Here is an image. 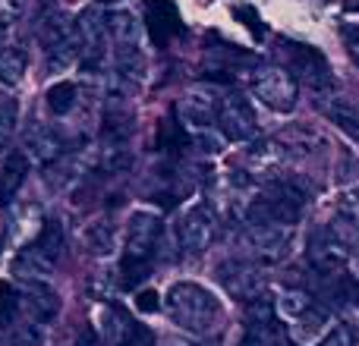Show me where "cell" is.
Segmentation results:
<instances>
[{"mask_svg": "<svg viewBox=\"0 0 359 346\" xmlns=\"http://www.w3.org/2000/svg\"><path fill=\"white\" fill-rule=\"evenodd\" d=\"M164 312L180 331L196 337H211L224 321V305L211 290L180 280L164 296Z\"/></svg>", "mask_w": 359, "mask_h": 346, "instance_id": "obj_1", "label": "cell"}, {"mask_svg": "<svg viewBox=\"0 0 359 346\" xmlns=\"http://www.w3.org/2000/svg\"><path fill=\"white\" fill-rule=\"evenodd\" d=\"M303 205H306V192L297 183L274 179V183H268V189L262 195L249 198L243 217H246V227H274V223L293 227L299 221V214H303Z\"/></svg>", "mask_w": 359, "mask_h": 346, "instance_id": "obj_2", "label": "cell"}, {"mask_svg": "<svg viewBox=\"0 0 359 346\" xmlns=\"http://www.w3.org/2000/svg\"><path fill=\"white\" fill-rule=\"evenodd\" d=\"M60 252H63V230L57 221H48L44 230L38 233V240L22 249V255H19V261H16V271L22 274V277H29V274L32 277L48 274L57 268Z\"/></svg>", "mask_w": 359, "mask_h": 346, "instance_id": "obj_3", "label": "cell"}, {"mask_svg": "<svg viewBox=\"0 0 359 346\" xmlns=\"http://www.w3.org/2000/svg\"><path fill=\"white\" fill-rule=\"evenodd\" d=\"M217 240V214L211 211V205L198 202L180 217L177 223V242L186 255H202L205 249H211V242Z\"/></svg>", "mask_w": 359, "mask_h": 346, "instance_id": "obj_4", "label": "cell"}, {"mask_svg": "<svg viewBox=\"0 0 359 346\" xmlns=\"http://www.w3.org/2000/svg\"><path fill=\"white\" fill-rule=\"evenodd\" d=\"M252 95L265 107H271V111L287 113L297 107V98H299L297 76L284 67H268L252 79Z\"/></svg>", "mask_w": 359, "mask_h": 346, "instance_id": "obj_5", "label": "cell"}, {"mask_svg": "<svg viewBox=\"0 0 359 346\" xmlns=\"http://www.w3.org/2000/svg\"><path fill=\"white\" fill-rule=\"evenodd\" d=\"M243 242H246L249 255H252L255 261H262V265H278V261H284L287 255L293 252L297 233H293V227H280V223H274V227H246Z\"/></svg>", "mask_w": 359, "mask_h": 346, "instance_id": "obj_6", "label": "cell"}, {"mask_svg": "<svg viewBox=\"0 0 359 346\" xmlns=\"http://www.w3.org/2000/svg\"><path fill=\"white\" fill-rule=\"evenodd\" d=\"M217 126H221V136L230 142H249L255 136V111L246 98L240 95H227L221 98V111H217Z\"/></svg>", "mask_w": 359, "mask_h": 346, "instance_id": "obj_7", "label": "cell"}, {"mask_svg": "<svg viewBox=\"0 0 359 346\" xmlns=\"http://www.w3.org/2000/svg\"><path fill=\"white\" fill-rule=\"evenodd\" d=\"M161 236V217L155 211H133L130 223H126V258L149 261L155 252V242Z\"/></svg>", "mask_w": 359, "mask_h": 346, "instance_id": "obj_8", "label": "cell"}, {"mask_svg": "<svg viewBox=\"0 0 359 346\" xmlns=\"http://www.w3.org/2000/svg\"><path fill=\"white\" fill-rule=\"evenodd\" d=\"M217 111H221V95H217L211 85L189 88L177 104L180 120H183L186 126H192V130H208V126L217 120Z\"/></svg>", "mask_w": 359, "mask_h": 346, "instance_id": "obj_9", "label": "cell"}, {"mask_svg": "<svg viewBox=\"0 0 359 346\" xmlns=\"http://www.w3.org/2000/svg\"><path fill=\"white\" fill-rule=\"evenodd\" d=\"M76 35H79V63L88 73H95L101 67V60H104V44L111 41L104 19L98 13H82L76 19Z\"/></svg>", "mask_w": 359, "mask_h": 346, "instance_id": "obj_10", "label": "cell"}, {"mask_svg": "<svg viewBox=\"0 0 359 346\" xmlns=\"http://www.w3.org/2000/svg\"><path fill=\"white\" fill-rule=\"evenodd\" d=\"M25 158H29V164H41V167H48V164H57L63 155V139L60 132H54L50 126L44 123H35L29 132H25Z\"/></svg>", "mask_w": 359, "mask_h": 346, "instance_id": "obj_11", "label": "cell"}, {"mask_svg": "<svg viewBox=\"0 0 359 346\" xmlns=\"http://www.w3.org/2000/svg\"><path fill=\"white\" fill-rule=\"evenodd\" d=\"M243 161H246V170L252 173V179H274L287 164V148L280 142L265 139V142H255Z\"/></svg>", "mask_w": 359, "mask_h": 346, "instance_id": "obj_12", "label": "cell"}, {"mask_svg": "<svg viewBox=\"0 0 359 346\" xmlns=\"http://www.w3.org/2000/svg\"><path fill=\"white\" fill-rule=\"evenodd\" d=\"M221 280L236 299H255L262 296V274L259 268L243 265V261H230V265H221Z\"/></svg>", "mask_w": 359, "mask_h": 346, "instance_id": "obj_13", "label": "cell"}, {"mask_svg": "<svg viewBox=\"0 0 359 346\" xmlns=\"http://www.w3.org/2000/svg\"><path fill=\"white\" fill-rule=\"evenodd\" d=\"M309 261H312V268H316L318 274H325V277H337V274L347 268V261H350V249H344L341 242L331 240V236L325 233L322 240L312 242Z\"/></svg>", "mask_w": 359, "mask_h": 346, "instance_id": "obj_14", "label": "cell"}, {"mask_svg": "<svg viewBox=\"0 0 359 346\" xmlns=\"http://www.w3.org/2000/svg\"><path fill=\"white\" fill-rule=\"evenodd\" d=\"M44 214H41V208H38L35 202L32 205H19L16 208V214H13V227H10V242L16 249H25L29 242H35L38 240V233L44 230Z\"/></svg>", "mask_w": 359, "mask_h": 346, "instance_id": "obj_15", "label": "cell"}, {"mask_svg": "<svg viewBox=\"0 0 359 346\" xmlns=\"http://www.w3.org/2000/svg\"><path fill=\"white\" fill-rule=\"evenodd\" d=\"M297 69H299V76H303L306 85L316 88V92H325V88H331V82H334L328 60H325L316 48H299L297 50Z\"/></svg>", "mask_w": 359, "mask_h": 346, "instance_id": "obj_16", "label": "cell"}, {"mask_svg": "<svg viewBox=\"0 0 359 346\" xmlns=\"http://www.w3.org/2000/svg\"><path fill=\"white\" fill-rule=\"evenodd\" d=\"M331 328V318L325 309H318L316 303H309L299 315H293V337H297V343H312L318 340L322 334H328Z\"/></svg>", "mask_w": 359, "mask_h": 346, "instance_id": "obj_17", "label": "cell"}, {"mask_svg": "<svg viewBox=\"0 0 359 346\" xmlns=\"http://www.w3.org/2000/svg\"><path fill=\"white\" fill-rule=\"evenodd\" d=\"M25 299H29L32 312H35L41 321H50L60 309V296L54 293V286H48L38 277H25Z\"/></svg>", "mask_w": 359, "mask_h": 346, "instance_id": "obj_18", "label": "cell"}, {"mask_svg": "<svg viewBox=\"0 0 359 346\" xmlns=\"http://www.w3.org/2000/svg\"><path fill=\"white\" fill-rule=\"evenodd\" d=\"M322 113H325V117H328L331 123H334L347 139L359 142V111H356L353 101L331 98V101H325V104H322Z\"/></svg>", "mask_w": 359, "mask_h": 346, "instance_id": "obj_19", "label": "cell"}, {"mask_svg": "<svg viewBox=\"0 0 359 346\" xmlns=\"http://www.w3.org/2000/svg\"><path fill=\"white\" fill-rule=\"evenodd\" d=\"M25 173H29V158L22 151H13L4 161V170H0V202H13L19 186L25 183Z\"/></svg>", "mask_w": 359, "mask_h": 346, "instance_id": "obj_20", "label": "cell"}, {"mask_svg": "<svg viewBox=\"0 0 359 346\" xmlns=\"http://www.w3.org/2000/svg\"><path fill=\"white\" fill-rule=\"evenodd\" d=\"M104 25H107V38L117 48H139V22L130 13H107Z\"/></svg>", "mask_w": 359, "mask_h": 346, "instance_id": "obj_21", "label": "cell"}, {"mask_svg": "<svg viewBox=\"0 0 359 346\" xmlns=\"http://www.w3.org/2000/svg\"><path fill=\"white\" fill-rule=\"evenodd\" d=\"M25 69H29V57H25L22 48H16V44L0 48V82L6 88H16L22 82Z\"/></svg>", "mask_w": 359, "mask_h": 346, "instance_id": "obj_22", "label": "cell"}, {"mask_svg": "<svg viewBox=\"0 0 359 346\" xmlns=\"http://www.w3.org/2000/svg\"><path fill=\"white\" fill-rule=\"evenodd\" d=\"M76 63H79V35L73 29L67 38H60L57 44L48 48V69L50 73H67Z\"/></svg>", "mask_w": 359, "mask_h": 346, "instance_id": "obj_23", "label": "cell"}, {"mask_svg": "<svg viewBox=\"0 0 359 346\" xmlns=\"http://www.w3.org/2000/svg\"><path fill=\"white\" fill-rule=\"evenodd\" d=\"M86 246L95 255H111L117 249V233H114V227L107 221H95L86 227Z\"/></svg>", "mask_w": 359, "mask_h": 346, "instance_id": "obj_24", "label": "cell"}, {"mask_svg": "<svg viewBox=\"0 0 359 346\" xmlns=\"http://www.w3.org/2000/svg\"><path fill=\"white\" fill-rule=\"evenodd\" d=\"M76 98H79V88L73 82H54L48 88V111L54 117H63V113H69L76 107Z\"/></svg>", "mask_w": 359, "mask_h": 346, "instance_id": "obj_25", "label": "cell"}, {"mask_svg": "<svg viewBox=\"0 0 359 346\" xmlns=\"http://www.w3.org/2000/svg\"><path fill=\"white\" fill-rule=\"evenodd\" d=\"M117 346H155V334H151V331L145 328V324L126 321L123 328H120Z\"/></svg>", "mask_w": 359, "mask_h": 346, "instance_id": "obj_26", "label": "cell"}, {"mask_svg": "<svg viewBox=\"0 0 359 346\" xmlns=\"http://www.w3.org/2000/svg\"><path fill=\"white\" fill-rule=\"evenodd\" d=\"M19 315V293L16 286L0 284V328H10Z\"/></svg>", "mask_w": 359, "mask_h": 346, "instance_id": "obj_27", "label": "cell"}, {"mask_svg": "<svg viewBox=\"0 0 359 346\" xmlns=\"http://www.w3.org/2000/svg\"><path fill=\"white\" fill-rule=\"evenodd\" d=\"M16 120H19V107L13 98H0V148L10 142V136L16 132Z\"/></svg>", "mask_w": 359, "mask_h": 346, "instance_id": "obj_28", "label": "cell"}, {"mask_svg": "<svg viewBox=\"0 0 359 346\" xmlns=\"http://www.w3.org/2000/svg\"><path fill=\"white\" fill-rule=\"evenodd\" d=\"M22 10H25V0H0V25L10 29V25L22 16Z\"/></svg>", "mask_w": 359, "mask_h": 346, "instance_id": "obj_29", "label": "cell"}, {"mask_svg": "<svg viewBox=\"0 0 359 346\" xmlns=\"http://www.w3.org/2000/svg\"><path fill=\"white\" fill-rule=\"evenodd\" d=\"M318 346H353V331L344 328V324L341 328H331L328 334L322 337V343Z\"/></svg>", "mask_w": 359, "mask_h": 346, "instance_id": "obj_30", "label": "cell"}, {"mask_svg": "<svg viewBox=\"0 0 359 346\" xmlns=\"http://www.w3.org/2000/svg\"><path fill=\"white\" fill-rule=\"evenodd\" d=\"M278 334H280V331H278ZM278 334H265V331L246 328V334H243L240 346H274V340H278Z\"/></svg>", "mask_w": 359, "mask_h": 346, "instance_id": "obj_31", "label": "cell"}, {"mask_svg": "<svg viewBox=\"0 0 359 346\" xmlns=\"http://www.w3.org/2000/svg\"><path fill=\"white\" fill-rule=\"evenodd\" d=\"M136 309L139 312H158L161 309V296H158L155 290H142L136 296Z\"/></svg>", "mask_w": 359, "mask_h": 346, "instance_id": "obj_32", "label": "cell"}, {"mask_svg": "<svg viewBox=\"0 0 359 346\" xmlns=\"http://www.w3.org/2000/svg\"><path fill=\"white\" fill-rule=\"evenodd\" d=\"M4 35H6V25H0V48H4Z\"/></svg>", "mask_w": 359, "mask_h": 346, "instance_id": "obj_33", "label": "cell"}, {"mask_svg": "<svg viewBox=\"0 0 359 346\" xmlns=\"http://www.w3.org/2000/svg\"><path fill=\"white\" fill-rule=\"evenodd\" d=\"M183 346H215V343H183Z\"/></svg>", "mask_w": 359, "mask_h": 346, "instance_id": "obj_34", "label": "cell"}, {"mask_svg": "<svg viewBox=\"0 0 359 346\" xmlns=\"http://www.w3.org/2000/svg\"><path fill=\"white\" fill-rule=\"evenodd\" d=\"M98 4H117V0H98Z\"/></svg>", "mask_w": 359, "mask_h": 346, "instance_id": "obj_35", "label": "cell"}]
</instances>
